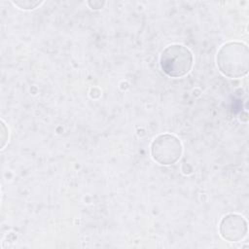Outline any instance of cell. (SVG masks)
<instances>
[{
    "label": "cell",
    "mask_w": 249,
    "mask_h": 249,
    "mask_svg": "<svg viewBox=\"0 0 249 249\" xmlns=\"http://www.w3.org/2000/svg\"><path fill=\"white\" fill-rule=\"evenodd\" d=\"M216 61L223 75L229 78H241L249 69L248 47L240 42H228L219 49Z\"/></svg>",
    "instance_id": "1"
},
{
    "label": "cell",
    "mask_w": 249,
    "mask_h": 249,
    "mask_svg": "<svg viewBox=\"0 0 249 249\" xmlns=\"http://www.w3.org/2000/svg\"><path fill=\"white\" fill-rule=\"evenodd\" d=\"M194 63L192 52L184 45L167 46L160 56V65L164 74L171 78H181L187 75Z\"/></svg>",
    "instance_id": "2"
},
{
    "label": "cell",
    "mask_w": 249,
    "mask_h": 249,
    "mask_svg": "<svg viewBox=\"0 0 249 249\" xmlns=\"http://www.w3.org/2000/svg\"><path fill=\"white\" fill-rule=\"evenodd\" d=\"M183 152L180 139L170 133L158 135L152 142L151 154L153 159L161 165L175 163Z\"/></svg>",
    "instance_id": "3"
},
{
    "label": "cell",
    "mask_w": 249,
    "mask_h": 249,
    "mask_svg": "<svg viewBox=\"0 0 249 249\" xmlns=\"http://www.w3.org/2000/svg\"><path fill=\"white\" fill-rule=\"evenodd\" d=\"M247 231V222L240 214L231 213L221 220L220 234L227 241H240L246 236Z\"/></svg>",
    "instance_id": "4"
},
{
    "label": "cell",
    "mask_w": 249,
    "mask_h": 249,
    "mask_svg": "<svg viewBox=\"0 0 249 249\" xmlns=\"http://www.w3.org/2000/svg\"><path fill=\"white\" fill-rule=\"evenodd\" d=\"M43 2L42 1H31V0H23V1H14L13 4L18 6L19 9L22 10H33L40 6Z\"/></svg>",
    "instance_id": "5"
},
{
    "label": "cell",
    "mask_w": 249,
    "mask_h": 249,
    "mask_svg": "<svg viewBox=\"0 0 249 249\" xmlns=\"http://www.w3.org/2000/svg\"><path fill=\"white\" fill-rule=\"evenodd\" d=\"M88 4L89 5V7L91 9H100L103 7L104 5V2H101V1H93V2H88Z\"/></svg>",
    "instance_id": "6"
}]
</instances>
